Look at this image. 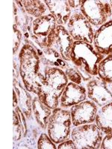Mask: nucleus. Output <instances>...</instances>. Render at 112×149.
Instances as JSON below:
<instances>
[{"mask_svg": "<svg viewBox=\"0 0 112 149\" xmlns=\"http://www.w3.org/2000/svg\"><path fill=\"white\" fill-rule=\"evenodd\" d=\"M80 12L94 27H100L112 17L111 5L108 1L83 0Z\"/></svg>", "mask_w": 112, "mask_h": 149, "instance_id": "nucleus-6", "label": "nucleus"}, {"mask_svg": "<svg viewBox=\"0 0 112 149\" xmlns=\"http://www.w3.org/2000/svg\"><path fill=\"white\" fill-rule=\"evenodd\" d=\"M87 97V90L85 86L69 82L60 98V107L64 109L72 107L86 100Z\"/></svg>", "mask_w": 112, "mask_h": 149, "instance_id": "nucleus-14", "label": "nucleus"}, {"mask_svg": "<svg viewBox=\"0 0 112 149\" xmlns=\"http://www.w3.org/2000/svg\"><path fill=\"white\" fill-rule=\"evenodd\" d=\"M71 114L70 111L62 107L53 109L47 125V134L55 144H59L71 136Z\"/></svg>", "mask_w": 112, "mask_h": 149, "instance_id": "nucleus-4", "label": "nucleus"}, {"mask_svg": "<svg viewBox=\"0 0 112 149\" xmlns=\"http://www.w3.org/2000/svg\"><path fill=\"white\" fill-rule=\"evenodd\" d=\"M58 149H76V146L75 145V142L73 139H66L59 143L57 147Z\"/></svg>", "mask_w": 112, "mask_h": 149, "instance_id": "nucleus-26", "label": "nucleus"}, {"mask_svg": "<svg viewBox=\"0 0 112 149\" xmlns=\"http://www.w3.org/2000/svg\"><path fill=\"white\" fill-rule=\"evenodd\" d=\"M98 78L107 84H112V54L105 56L98 65Z\"/></svg>", "mask_w": 112, "mask_h": 149, "instance_id": "nucleus-20", "label": "nucleus"}, {"mask_svg": "<svg viewBox=\"0 0 112 149\" xmlns=\"http://www.w3.org/2000/svg\"><path fill=\"white\" fill-rule=\"evenodd\" d=\"M100 148L112 149V135H105L103 137Z\"/></svg>", "mask_w": 112, "mask_h": 149, "instance_id": "nucleus-27", "label": "nucleus"}, {"mask_svg": "<svg viewBox=\"0 0 112 149\" xmlns=\"http://www.w3.org/2000/svg\"><path fill=\"white\" fill-rule=\"evenodd\" d=\"M22 34L21 32V31L17 28V25L14 24V49H13L14 55H15L19 47L20 46L21 42H22Z\"/></svg>", "mask_w": 112, "mask_h": 149, "instance_id": "nucleus-24", "label": "nucleus"}, {"mask_svg": "<svg viewBox=\"0 0 112 149\" xmlns=\"http://www.w3.org/2000/svg\"><path fill=\"white\" fill-rule=\"evenodd\" d=\"M86 86L87 95L97 107H101L112 102V93L108 87V84L99 78H92L88 82Z\"/></svg>", "mask_w": 112, "mask_h": 149, "instance_id": "nucleus-10", "label": "nucleus"}, {"mask_svg": "<svg viewBox=\"0 0 112 149\" xmlns=\"http://www.w3.org/2000/svg\"><path fill=\"white\" fill-rule=\"evenodd\" d=\"M68 3L71 9H76L81 7L82 1H74V0H68Z\"/></svg>", "mask_w": 112, "mask_h": 149, "instance_id": "nucleus-28", "label": "nucleus"}, {"mask_svg": "<svg viewBox=\"0 0 112 149\" xmlns=\"http://www.w3.org/2000/svg\"><path fill=\"white\" fill-rule=\"evenodd\" d=\"M109 2V4H110L111 5V10H112V0H110V1H108Z\"/></svg>", "mask_w": 112, "mask_h": 149, "instance_id": "nucleus-31", "label": "nucleus"}, {"mask_svg": "<svg viewBox=\"0 0 112 149\" xmlns=\"http://www.w3.org/2000/svg\"><path fill=\"white\" fill-rule=\"evenodd\" d=\"M73 127L95 122L98 107L91 100H85L70 107Z\"/></svg>", "mask_w": 112, "mask_h": 149, "instance_id": "nucleus-9", "label": "nucleus"}, {"mask_svg": "<svg viewBox=\"0 0 112 149\" xmlns=\"http://www.w3.org/2000/svg\"><path fill=\"white\" fill-rule=\"evenodd\" d=\"M44 2L49 13L55 19L58 26H64L67 24L72 16V9L68 1L45 0Z\"/></svg>", "mask_w": 112, "mask_h": 149, "instance_id": "nucleus-15", "label": "nucleus"}, {"mask_svg": "<svg viewBox=\"0 0 112 149\" xmlns=\"http://www.w3.org/2000/svg\"><path fill=\"white\" fill-rule=\"evenodd\" d=\"M14 90L17 92L18 97V106L21 109L23 113L28 119H31L32 114V100L29 92L22 86L20 81L16 85V82L14 81Z\"/></svg>", "mask_w": 112, "mask_h": 149, "instance_id": "nucleus-18", "label": "nucleus"}, {"mask_svg": "<svg viewBox=\"0 0 112 149\" xmlns=\"http://www.w3.org/2000/svg\"><path fill=\"white\" fill-rule=\"evenodd\" d=\"M14 110L17 112V116H18V118L20 119V122L21 123V125L22 127V132H23V137H26L28 134V127H27V123H26V116L23 113V112L21 110V109L20 108L19 106H17V107L14 108Z\"/></svg>", "mask_w": 112, "mask_h": 149, "instance_id": "nucleus-25", "label": "nucleus"}, {"mask_svg": "<svg viewBox=\"0 0 112 149\" xmlns=\"http://www.w3.org/2000/svg\"><path fill=\"white\" fill-rule=\"evenodd\" d=\"M90 43L82 41H74L70 61L74 66L83 70L92 76L97 75L98 65L105 58Z\"/></svg>", "mask_w": 112, "mask_h": 149, "instance_id": "nucleus-3", "label": "nucleus"}, {"mask_svg": "<svg viewBox=\"0 0 112 149\" xmlns=\"http://www.w3.org/2000/svg\"><path fill=\"white\" fill-rule=\"evenodd\" d=\"M73 43L74 40L66 28L63 26H57L55 32L48 42L47 47L55 49L65 61L69 62L70 61V54Z\"/></svg>", "mask_w": 112, "mask_h": 149, "instance_id": "nucleus-11", "label": "nucleus"}, {"mask_svg": "<svg viewBox=\"0 0 112 149\" xmlns=\"http://www.w3.org/2000/svg\"><path fill=\"white\" fill-rule=\"evenodd\" d=\"M65 74L67 78L68 81H70V82H73V83L76 84L81 85L82 83V78L76 69V67H68L67 69L65 70Z\"/></svg>", "mask_w": 112, "mask_h": 149, "instance_id": "nucleus-23", "label": "nucleus"}, {"mask_svg": "<svg viewBox=\"0 0 112 149\" xmlns=\"http://www.w3.org/2000/svg\"><path fill=\"white\" fill-rule=\"evenodd\" d=\"M13 106L14 108L18 106V97H17V92L14 90V101H13Z\"/></svg>", "mask_w": 112, "mask_h": 149, "instance_id": "nucleus-29", "label": "nucleus"}, {"mask_svg": "<svg viewBox=\"0 0 112 149\" xmlns=\"http://www.w3.org/2000/svg\"><path fill=\"white\" fill-rule=\"evenodd\" d=\"M95 122L104 134L112 135V102L98 110Z\"/></svg>", "mask_w": 112, "mask_h": 149, "instance_id": "nucleus-17", "label": "nucleus"}, {"mask_svg": "<svg viewBox=\"0 0 112 149\" xmlns=\"http://www.w3.org/2000/svg\"><path fill=\"white\" fill-rule=\"evenodd\" d=\"M66 29L74 41L93 44L94 31L93 26L81 12H74L66 24Z\"/></svg>", "mask_w": 112, "mask_h": 149, "instance_id": "nucleus-8", "label": "nucleus"}, {"mask_svg": "<svg viewBox=\"0 0 112 149\" xmlns=\"http://www.w3.org/2000/svg\"><path fill=\"white\" fill-rule=\"evenodd\" d=\"M37 148L39 149H56V144L49 137L48 134L42 133L37 140Z\"/></svg>", "mask_w": 112, "mask_h": 149, "instance_id": "nucleus-21", "label": "nucleus"}, {"mask_svg": "<svg viewBox=\"0 0 112 149\" xmlns=\"http://www.w3.org/2000/svg\"><path fill=\"white\" fill-rule=\"evenodd\" d=\"M44 75V81L36 95L45 105L53 110L58 107L60 98L69 81L65 72L59 68L46 66Z\"/></svg>", "mask_w": 112, "mask_h": 149, "instance_id": "nucleus-2", "label": "nucleus"}, {"mask_svg": "<svg viewBox=\"0 0 112 149\" xmlns=\"http://www.w3.org/2000/svg\"><path fill=\"white\" fill-rule=\"evenodd\" d=\"M93 45L102 55L112 54V19L94 31Z\"/></svg>", "mask_w": 112, "mask_h": 149, "instance_id": "nucleus-12", "label": "nucleus"}, {"mask_svg": "<svg viewBox=\"0 0 112 149\" xmlns=\"http://www.w3.org/2000/svg\"><path fill=\"white\" fill-rule=\"evenodd\" d=\"M55 17L51 14L35 18L32 25L31 40L41 47H47L48 42L55 32L57 27Z\"/></svg>", "mask_w": 112, "mask_h": 149, "instance_id": "nucleus-7", "label": "nucleus"}, {"mask_svg": "<svg viewBox=\"0 0 112 149\" xmlns=\"http://www.w3.org/2000/svg\"><path fill=\"white\" fill-rule=\"evenodd\" d=\"M108 87H109V89H110L111 92V93H112V84H108Z\"/></svg>", "mask_w": 112, "mask_h": 149, "instance_id": "nucleus-30", "label": "nucleus"}, {"mask_svg": "<svg viewBox=\"0 0 112 149\" xmlns=\"http://www.w3.org/2000/svg\"><path fill=\"white\" fill-rule=\"evenodd\" d=\"M71 138L76 148L98 149L102 145L103 133L97 124H86L73 127Z\"/></svg>", "mask_w": 112, "mask_h": 149, "instance_id": "nucleus-5", "label": "nucleus"}, {"mask_svg": "<svg viewBox=\"0 0 112 149\" xmlns=\"http://www.w3.org/2000/svg\"><path fill=\"white\" fill-rule=\"evenodd\" d=\"M14 116H13V130H14V140L19 141L20 140L23 136V132H22V127L20 119L18 118L17 112L14 110L13 111Z\"/></svg>", "mask_w": 112, "mask_h": 149, "instance_id": "nucleus-22", "label": "nucleus"}, {"mask_svg": "<svg viewBox=\"0 0 112 149\" xmlns=\"http://www.w3.org/2000/svg\"><path fill=\"white\" fill-rule=\"evenodd\" d=\"M19 71L22 84L29 92L37 95L44 81V70L36 49L32 45L25 43L19 53Z\"/></svg>", "mask_w": 112, "mask_h": 149, "instance_id": "nucleus-1", "label": "nucleus"}, {"mask_svg": "<svg viewBox=\"0 0 112 149\" xmlns=\"http://www.w3.org/2000/svg\"><path fill=\"white\" fill-rule=\"evenodd\" d=\"M32 113L39 127L43 130H46L52 110L45 105L38 97L36 96L33 98L32 100Z\"/></svg>", "mask_w": 112, "mask_h": 149, "instance_id": "nucleus-16", "label": "nucleus"}, {"mask_svg": "<svg viewBox=\"0 0 112 149\" xmlns=\"http://www.w3.org/2000/svg\"><path fill=\"white\" fill-rule=\"evenodd\" d=\"M25 41H26V43L32 45L36 49L37 54L41 58V62L45 66L59 68L61 70H64V69L66 70L68 67H70V65L67 61H65L62 58V56L60 54V53L53 48H42L32 40H28L27 39H25Z\"/></svg>", "mask_w": 112, "mask_h": 149, "instance_id": "nucleus-13", "label": "nucleus"}, {"mask_svg": "<svg viewBox=\"0 0 112 149\" xmlns=\"http://www.w3.org/2000/svg\"><path fill=\"white\" fill-rule=\"evenodd\" d=\"M21 3L27 14H29L32 17H34L35 18L46 15L48 10L44 1L22 0L21 1Z\"/></svg>", "mask_w": 112, "mask_h": 149, "instance_id": "nucleus-19", "label": "nucleus"}]
</instances>
